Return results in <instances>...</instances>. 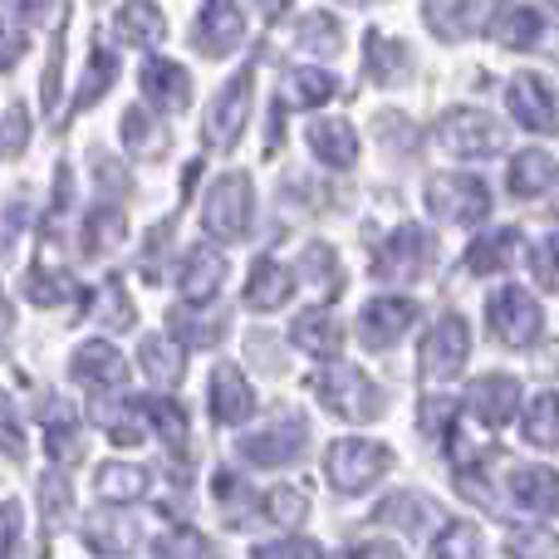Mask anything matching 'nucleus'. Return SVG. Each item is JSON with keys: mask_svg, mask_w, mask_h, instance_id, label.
I'll return each mask as SVG.
<instances>
[{"mask_svg": "<svg viewBox=\"0 0 559 559\" xmlns=\"http://www.w3.org/2000/svg\"><path fill=\"white\" fill-rule=\"evenodd\" d=\"M309 393L329 407V413L348 417V423H373L383 413V393L373 388V378L364 368H348V364H334L324 373L309 378Z\"/></svg>", "mask_w": 559, "mask_h": 559, "instance_id": "obj_1", "label": "nucleus"}, {"mask_svg": "<svg viewBox=\"0 0 559 559\" xmlns=\"http://www.w3.org/2000/svg\"><path fill=\"white\" fill-rule=\"evenodd\" d=\"M324 466H329V481H334L338 491L358 496V491H368V486H373L388 466H393V452H388V447H378V442H358V437H348V442L329 447Z\"/></svg>", "mask_w": 559, "mask_h": 559, "instance_id": "obj_2", "label": "nucleus"}, {"mask_svg": "<svg viewBox=\"0 0 559 559\" xmlns=\"http://www.w3.org/2000/svg\"><path fill=\"white\" fill-rule=\"evenodd\" d=\"M427 206L437 216H447V222H481L491 212V192L472 173H442L427 182Z\"/></svg>", "mask_w": 559, "mask_h": 559, "instance_id": "obj_3", "label": "nucleus"}, {"mask_svg": "<svg viewBox=\"0 0 559 559\" xmlns=\"http://www.w3.org/2000/svg\"><path fill=\"white\" fill-rule=\"evenodd\" d=\"M432 246L437 241L423 231V226H397V231L383 241V255L373 261V275L383 280V285H407V280H417L427 271Z\"/></svg>", "mask_w": 559, "mask_h": 559, "instance_id": "obj_4", "label": "nucleus"}, {"mask_svg": "<svg viewBox=\"0 0 559 559\" xmlns=\"http://www.w3.org/2000/svg\"><path fill=\"white\" fill-rule=\"evenodd\" d=\"M486 314H491L496 338H501V344H511V348L531 344V338L540 334V324H545V319H540V305H535V295H531V289H521V285L496 289L491 305H486Z\"/></svg>", "mask_w": 559, "mask_h": 559, "instance_id": "obj_5", "label": "nucleus"}, {"mask_svg": "<svg viewBox=\"0 0 559 559\" xmlns=\"http://www.w3.org/2000/svg\"><path fill=\"white\" fill-rule=\"evenodd\" d=\"M305 437H309L305 417H299V413H275L261 432H251L241 442V456H246V462H255V466H285V462H295V456H299Z\"/></svg>", "mask_w": 559, "mask_h": 559, "instance_id": "obj_6", "label": "nucleus"}, {"mask_svg": "<svg viewBox=\"0 0 559 559\" xmlns=\"http://www.w3.org/2000/svg\"><path fill=\"white\" fill-rule=\"evenodd\" d=\"M202 222L216 241H236V236H246V226H251V182H246L241 173H226L222 182L212 187V197H206Z\"/></svg>", "mask_w": 559, "mask_h": 559, "instance_id": "obj_7", "label": "nucleus"}, {"mask_svg": "<svg viewBox=\"0 0 559 559\" xmlns=\"http://www.w3.org/2000/svg\"><path fill=\"white\" fill-rule=\"evenodd\" d=\"M437 133H442V147H452L456 157H491L506 147V128L491 114H476V108L447 114Z\"/></svg>", "mask_w": 559, "mask_h": 559, "instance_id": "obj_8", "label": "nucleus"}, {"mask_svg": "<svg viewBox=\"0 0 559 559\" xmlns=\"http://www.w3.org/2000/svg\"><path fill=\"white\" fill-rule=\"evenodd\" d=\"M466 354H472V334H466V319L462 314H447L437 319V329H427L423 338V373L447 383V378L462 373Z\"/></svg>", "mask_w": 559, "mask_h": 559, "instance_id": "obj_9", "label": "nucleus"}, {"mask_svg": "<svg viewBox=\"0 0 559 559\" xmlns=\"http://www.w3.org/2000/svg\"><path fill=\"white\" fill-rule=\"evenodd\" d=\"M506 104H511L515 123H525L531 133H555L559 128V94L540 74H515L506 88Z\"/></svg>", "mask_w": 559, "mask_h": 559, "instance_id": "obj_10", "label": "nucleus"}, {"mask_svg": "<svg viewBox=\"0 0 559 559\" xmlns=\"http://www.w3.org/2000/svg\"><path fill=\"white\" fill-rule=\"evenodd\" d=\"M417 324V305L403 295H383V299H368L364 305V319H358V329H364V344L368 348H388L403 338V329Z\"/></svg>", "mask_w": 559, "mask_h": 559, "instance_id": "obj_11", "label": "nucleus"}, {"mask_svg": "<svg viewBox=\"0 0 559 559\" xmlns=\"http://www.w3.org/2000/svg\"><path fill=\"white\" fill-rule=\"evenodd\" d=\"M466 407H472L476 423L506 427L515 417V407H521V383H515V378H501V373H486L466 388Z\"/></svg>", "mask_w": 559, "mask_h": 559, "instance_id": "obj_12", "label": "nucleus"}, {"mask_svg": "<svg viewBox=\"0 0 559 559\" xmlns=\"http://www.w3.org/2000/svg\"><path fill=\"white\" fill-rule=\"evenodd\" d=\"M241 35H246V20L231 0H206L202 15H197V29H192L202 55H226V49L241 45Z\"/></svg>", "mask_w": 559, "mask_h": 559, "instance_id": "obj_13", "label": "nucleus"}, {"mask_svg": "<svg viewBox=\"0 0 559 559\" xmlns=\"http://www.w3.org/2000/svg\"><path fill=\"white\" fill-rule=\"evenodd\" d=\"M246 108H251V69H241V74L222 88V98H216L212 114H206V138H212V143H236V133H241V123H246Z\"/></svg>", "mask_w": 559, "mask_h": 559, "instance_id": "obj_14", "label": "nucleus"}, {"mask_svg": "<svg viewBox=\"0 0 559 559\" xmlns=\"http://www.w3.org/2000/svg\"><path fill=\"white\" fill-rule=\"evenodd\" d=\"M511 496L525 515H555L559 511V472H550V466H515Z\"/></svg>", "mask_w": 559, "mask_h": 559, "instance_id": "obj_15", "label": "nucleus"}, {"mask_svg": "<svg viewBox=\"0 0 559 559\" xmlns=\"http://www.w3.org/2000/svg\"><path fill=\"white\" fill-rule=\"evenodd\" d=\"M212 407H216V423H231V427L255 413V393L236 364H222L212 373Z\"/></svg>", "mask_w": 559, "mask_h": 559, "instance_id": "obj_16", "label": "nucleus"}, {"mask_svg": "<svg viewBox=\"0 0 559 559\" xmlns=\"http://www.w3.org/2000/svg\"><path fill=\"white\" fill-rule=\"evenodd\" d=\"M289 338H295L305 354L314 358H334L338 348H344V324L334 319V309H305V314L295 319V329H289Z\"/></svg>", "mask_w": 559, "mask_h": 559, "instance_id": "obj_17", "label": "nucleus"}, {"mask_svg": "<svg viewBox=\"0 0 559 559\" xmlns=\"http://www.w3.org/2000/svg\"><path fill=\"white\" fill-rule=\"evenodd\" d=\"M143 94H147V104H157V108H182L187 94H192V79H187V69L173 64V59L147 55V64H143Z\"/></svg>", "mask_w": 559, "mask_h": 559, "instance_id": "obj_18", "label": "nucleus"}, {"mask_svg": "<svg viewBox=\"0 0 559 559\" xmlns=\"http://www.w3.org/2000/svg\"><path fill=\"white\" fill-rule=\"evenodd\" d=\"M74 378L88 388H118L128 378V364L118 348H108L104 338H94V344L74 348Z\"/></svg>", "mask_w": 559, "mask_h": 559, "instance_id": "obj_19", "label": "nucleus"}, {"mask_svg": "<svg viewBox=\"0 0 559 559\" xmlns=\"http://www.w3.org/2000/svg\"><path fill=\"white\" fill-rule=\"evenodd\" d=\"M222 280H226V255L222 251H206V246L187 251V265H182V295H187V305H206V299L222 289Z\"/></svg>", "mask_w": 559, "mask_h": 559, "instance_id": "obj_20", "label": "nucleus"}, {"mask_svg": "<svg viewBox=\"0 0 559 559\" xmlns=\"http://www.w3.org/2000/svg\"><path fill=\"white\" fill-rule=\"evenodd\" d=\"M486 10H491V0H427V25L442 39H462L481 25Z\"/></svg>", "mask_w": 559, "mask_h": 559, "instance_id": "obj_21", "label": "nucleus"}, {"mask_svg": "<svg viewBox=\"0 0 559 559\" xmlns=\"http://www.w3.org/2000/svg\"><path fill=\"white\" fill-rule=\"evenodd\" d=\"M305 138H309V147H314V157L319 163H329V167H348L358 157V138H354V128L348 123H314V128H305Z\"/></svg>", "mask_w": 559, "mask_h": 559, "instance_id": "obj_22", "label": "nucleus"}, {"mask_svg": "<svg viewBox=\"0 0 559 559\" xmlns=\"http://www.w3.org/2000/svg\"><path fill=\"white\" fill-rule=\"evenodd\" d=\"M163 35H167V25H163V10H157V5L133 0V5L118 10V39H123V45L147 49V45H157Z\"/></svg>", "mask_w": 559, "mask_h": 559, "instance_id": "obj_23", "label": "nucleus"}, {"mask_svg": "<svg viewBox=\"0 0 559 559\" xmlns=\"http://www.w3.org/2000/svg\"><path fill=\"white\" fill-rule=\"evenodd\" d=\"M378 521L397 525V531H432V525H442V511H437V501H427V496L403 491L378 511Z\"/></svg>", "mask_w": 559, "mask_h": 559, "instance_id": "obj_24", "label": "nucleus"}, {"mask_svg": "<svg viewBox=\"0 0 559 559\" xmlns=\"http://www.w3.org/2000/svg\"><path fill=\"white\" fill-rule=\"evenodd\" d=\"M289 289H295V275H289L280 261H261V265L251 271L246 305H251V309H280V305L289 299Z\"/></svg>", "mask_w": 559, "mask_h": 559, "instance_id": "obj_25", "label": "nucleus"}, {"mask_svg": "<svg viewBox=\"0 0 559 559\" xmlns=\"http://www.w3.org/2000/svg\"><path fill=\"white\" fill-rule=\"evenodd\" d=\"M555 187V157L540 153V147H531V153H521L511 163V192L515 197H540Z\"/></svg>", "mask_w": 559, "mask_h": 559, "instance_id": "obj_26", "label": "nucleus"}, {"mask_svg": "<svg viewBox=\"0 0 559 559\" xmlns=\"http://www.w3.org/2000/svg\"><path fill=\"white\" fill-rule=\"evenodd\" d=\"M515 246H521V236L515 231H496V236H481V241L466 251V271L472 275H491L501 271V265L515 261Z\"/></svg>", "mask_w": 559, "mask_h": 559, "instance_id": "obj_27", "label": "nucleus"}, {"mask_svg": "<svg viewBox=\"0 0 559 559\" xmlns=\"http://www.w3.org/2000/svg\"><path fill=\"white\" fill-rule=\"evenodd\" d=\"M368 69H373L378 84H403L407 69H413V59H407V49L397 45V39L368 35Z\"/></svg>", "mask_w": 559, "mask_h": 559, "instance_id": "obj_28", "label": "nucleus"}, {"mask_svg": "<svg viewBox=\"0 0 559 559\" xmlns=\"http://www.w3.org/2000/svg\"><path fill=\"white\" fill-rule=\"evenodd\" d=\"M143 368L153 383H177V373H182V348L173 344L167 334H147L143 338Z\"/></svg>", "mask_w": 559, "mask_h": 559, "instance_id": "obj_29", "label": "nucleus"}, {"mask_svg": "<svg viewBox=\"0 0 559 559\" xmlns=\"http://www.w3.org/2000/svg\"><path fill=\"white\" fill-rule=\"evenodd\" d=\"M540 35H545V15L531 5L501 15V25H496V39H501L506 49H531V45H540Z\"/></svg>", "mask_w": 559, "mask_h": 559, "instance_id": "obj_30", "label": "nucleus"}, {"mask_svg": "<svg viewBox=\"0 0 559 559\" xmlns=\"http://www.w3.org/2000/svg\"><path fill=\"white\" fill-rule=\"evenodd\" d=\"M525 437L535 447H559V393H545L525 407Z\"/></svg>", "mask_w": 559, "mask_h": 559, "instance_id": "obj_31", "label": "nucleus"}, {"mask_svg": "<svg viewBox=\"0 0 559 559\" xmlns=\"http://www.w3.org/2000/svg\"><path fill=\"white\" fill-rule=\"evenodd\" d=\"M98 491H104L108 501H138V496L147 491V472H143V466L114 462V466H104V472H98Z\"/></svg>", "mask_w": 559, "mask_h": 559, "instance_id": "obj_32", "label": "nucleus"}, {"mask_svg": "<svg viewBox=\"0 0 559 559\" xmlns=\"http://www.w3.org/2000/svg\"><path fill=\"white\" fill-rule=\"evenodd\" d=\"M138 413H143V423H153L167 442H182L187 437V413L177 403H167V397H138Z\"/></svg>", "mask_w": 559, "mask_h": 559, "instance_id": "obj_33", "label": "nucleus"}, {"mask_svg": "<svg viewBox=\"0 0 559 559\" xmlns=\"http://www.w3.org/2000/svg\"><path fill=\"white\" fill-rule=\"evenodd\" d=\"M216 501H222V511H231V521H241V515H251L255 506H261V496H255L241 476L216 472Z\"/></svg>", "mask_w": 559, "mask_h": 559, "instance_id": "obj_34", "label": "nucleus"}, {"mask_svg": "<svg viewBox=\"0 0 559 559\" xmlns=\"http://www.w3.org/2000/svg\"><path fill=\"white\" fill-rule=\"evenodd\" d=\"M289 98H295V104H324L329 94H334V79L324 74V69H295V74H289Z\"/></svg>", "mask_w": 559, "mask_h": 559, "instance_id": "obj_35", "label": "nucleus"}, {"mask_svg": "<svg viewBox=\"0 0 559 559\" xmlns=\"http://www.w3.org/2000/svg\"><path fill=\"white\" fill-rule=\"evenodd\" d=\"M25 295L35 299V305H59V299L74 295V280L55 275V271H39V265H35V271L25 275Z\"/></svg>", "mask_w": 559, "mask_h": 559, "instance_id": "obj_36", "label": "nucleus"}, {"mask_svg": "<svg viewBox=\"0 0 559 559\" xmlns=\"http://www.w3.org/2000/svg\"><path fill=\"white\" fill-rule=\"evenodd\" d=\"M265 511L275 515V525H299L309 515V501H305V491H295V486H275V491L265 496Z\"/></svg>", "mask_w": 559, "mask_h": 559, "instance_id": "obj_37", "label": "nucleus"}, {"mask_svg": "<svg viewBox=\"0 0 559 559\" xmlns=\"http://www.w3.org/2000/svg\"><path fill=\"white\" fill-rule=\"evenodd\" d=\"M45 432H49V456H69L74 452V413L64 403H55L45 413Z\"/></svg>", "mask_w": 559, "mask_h": 559, "instance_id": "obj_38", "label": "nucleus"}, {"mask_svg": "<svg viewBox=\"0 0 559 559\" xmlns=\"http://www.w3.org/2000/svg\"><path fill=\"white\" fill-rule=\"evenodd\" d=\"M531 271H535V280H540L545 289H559V231H555V236H545V241L535 246Z\"/></svg>", "mask_w": 559, "mask_h": 559, "instance_id": "obj_39", "label": "nucleus"}, {"mask_svg": "<svg viewBox=\"0 0 559 559\" xmlns=\"http://www.w3.org/2000/svg\"><path fill=\"white\" fill-rule=\"evenodd\" d=\"M20 447H25V427H20L15 403L0 393V452H5V456H20Z\"/></svg>", "mask_w": 559, "mask_h": 559, "instance_id": "obj_40", "label": "nucleus"}, {"mask_svg": "<svg viewBox=\"0 0 559 559\" xmlns=\"http://www.w3.org/2000/svg\"><path fill=\"white\" fill-rule=\"evenodd\" d=\"M98 314L108 319V329L133 324V309H128V299H123V289L118 285H108V295H98Z\"/></svg>", "mask_w": 559, "mask_h": 559, "instance_id": "obj_41", "label": "nucleus"}, {"mask_svg": "<svg viewBox=\"0 0 559 559\" xmlns=\"http://www.w3.org/2000/svg\"><path fill=\"white\" fill-rule=\"evenodd\" d=\"M25 128H29L25 108H10L5 123H0V153H20L25 147Z\"/></svg>", "mask_w": 559, "mask_h": 559, "instance_id": "obj_42", "label": "nucleus"}, {"mask_svg": "<svg viewBox=\"0 0 559 559\" xmlns=\"http://www.w3.org/2000/svg\"><path fill=\"white\" fill-rule=\"evenodd\" d=\"M20 55H25V29L10 25V20L0 15V69H10Z\"/></svg>", "mask_w": 559, "mask_h": 559, "instance_id": "obj_43", "label": "nucleus"}, {"mask_svg": "<svg viewBox=\"0 0 559 559\" xmlns=\"http://www.w3.org/2000/svg\"><path fill=\"white\" fill-rule=\"evenodd\" d=\"M452 417H456V403H447V397H432V403H423V417H417V423H423L432 437H442V427L452 423Z\"/></svg>", "mask_w": 559, "mask_h": 559, "instance_id": "obj_44", "label": "nucleus"}, {"mask_svg": "<svg viewBox=\"0 0 559 559\" xmlns=\"http://www.w3.org/2000/svg\"><path fill=\"white\" fill-rule=\"evenodd\" d=\"M20 540V501H5L0 506V555H10Z\"/></svg>", "mask_w": 559, "mask_h": 559, "instance_id": "obj_45", "label": "nucleus"}, {"mask_svg": "<svg viewBox=\"0 0 559 559\" xmlns=\"http://www.w3.org/2000/svg\"><path fill=\"white\" fill-rule=\"evenodd\" d=\"M432 555H476V535L472 531H452L447 540L432 545Z\"/></svg>", "mask_w": 559, "mask_h": 559, "instance_id": "obj_46", "label": "nucleus"}, {"mask_svg": "<svg viewBox=\"0 0 559 559\" xmlns=\"http://www.w3.org/2000/svg\"><path fill=\"white\" fill-rule=\"evenodd\" d=\"M10 5H15V10H20V15L39 20V15H49V5H55V0H10Z\"/></svg>", "mask_w": 559, "mask_h": 559, "instance_id": "obj_47", "label": "nucleus"}, {"mask_svg": "<svg viewBox=\"0 0 559 559\" xmlns=\"http://www.w3.org/2000/svg\"><path fill=\"white\" fill-rule=\"evenodd\" d=\"M265 555H314L309 540H285V545H265Z\"/></svg>", "mask_w": 559, "mask_h": 559, "instance_id": "obj_48", "label": "nucleus"}]
</instances>
